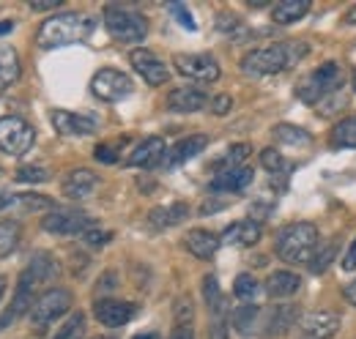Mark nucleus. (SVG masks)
Returning a JSON list of instances; mask_svg holds the SVG:
<instances>
[{"instance_id":"f257e3e1","label":"nucleus","mask_w":356,"mask_h":339,"mask_svg":"<svg viewBox=\"0 0 356 339\" xmlns=\"http://www.w3.org/2000/svg\"><path fill=\"white\" fill-rule=\"evenodd\" d=\"M96 31V19L80 11H66V14H55L42 22L36 44L42 49H58V47H69V44L86 42L90 33Z\"/></svg>"},{"instance_id":"f03ea898","label":"nucleus","mask_w":356,"mask_h":339,"mask_svg":"<svg viewBox=\"0 0 356 339\" xmlns=\"http://www.w3.org/2000/svg\"><path fill=\"white\" fill-rule=\"evenodd\" d=\"M307 52H310L307 44H271V47H261V49L247 52L241 58V69L247 74H280V72L291 69L293 63H299Z\"/></svg>"},{"instance_id":"7ed1b4c3","label":"nucleus","mask_w":356,"mask_h":339,"mask_svg":"<svg viewBox=\"0 0 356 339\" xmlns=\"http://www.w3.org/2000/svg\"><path fill=\"white\" fill-rule=\"evenodd\" d=\"M318 238H321V233L312 222H293L277 233L274 249L280 254V260H285L291 265H302V263H312L315 249H318Z\"/></svg>"},{"instance_id":"20e7f679","label":"nucleus","mask_w":356,"mask_h":339,"mask_svg":"<svg viewBox=\"0 0 356 339\" xmlns=\"http://www.w3.org/2000/svg\"><path fill=\"white\" fill-rule=\"evenodd\" d=\"M104 28L115 42L124 44H140L148 36V19L124 6H104Z\"/></svg>"},{"instance_id":"39448f33","label":"nucleus","mask_w":356,"mask_h":339,"mask_svg":"<svg viewBox=\"0 0 356 339\" xmlns=\"http://www.w3.org/2000/svg\"><path fill=\"white\" fill-rule=\"evenodd\" d=\"M343 83L340 77V66L334 60L323 63L321 69H315L312 74H307L302 83L296 85V96L305 101V104H321L326 96L337 93V88Z\"/></svg>"},{"instance_id":"423d86ee","label":"nucleus","mask_w":356,"mask_h":339,"mask_svg":"<svg viewBox=\"0 0 356 339\" xmlns=\"http://www.w3.org/2000/svg\"><path fill=\"white\" fill-rule=\"evenodd\" d=\"M74 304V296L66 290V288H49L42 296L33 301L31 306V323L36 331H44L49 329L58 317H63Z\"/></svg>"},{"instance_id":"0eeeda50","label":"nucleus","mask_w":356,"mask_h":339,"mask_svg":"<svg viewBox=\"0 0 356 339\" xmlns=\"http://www.w3.org/2000/svg\"><path fill=\"white\" fill-rule=\"evenodd\" d=\"M33 142H36V131L25 118H19V115L0 118V151L3 154L22 156L33 148Z\"/></svg>"},{"instance_id":"6e6552de","label":"nucleus","mask_w":356,"mask_h":339,"mask_svg":"<svg viewBox=\"0 0 356 339\" xmlns=\"http://www.w3.org/2000/svg\"><path fill=\"white\" fill-rule=\"evenodd\" d=\"M173 66L178 69V74L197 83H217L222 74L217 58L209 52H178L173 55Z\"/></svg>"},{"instance_id":"1a4fd4ad","label":"nucleus","mask_w":356,"mask_h":339,"mask_svg":"<svg viewBox=\"0 0 356 339\" xmlns=\"http://www.w3.org/2000/svg\"><path fill=\"white\" fill-rule=\"evenodd\" d=\"M90 90H93L96 99L113 104V101H121V99L132 96L134 83L129 74H124V72H118V69H102V72L93 74Z\"/></svg>"},{"instance_id":"9d476101","label":"nucleus","mask_w":356,"mask_h":339,"mask_svg":"<svg viewBox=\"0 0 356 339\" xmlns=\"http://www.w3.org/2000/svg\"><path fill=\"white\" fill-rule=\"evenodd\" d=\"M42 227L47 233H55V235H83V233H88L90 227H96V222L86 211L58 208V211L47 213Z\"/></svg>"},{"instance_id":"9b49d317","label":"nucleus","mask_w":356,"mask_h":339,"mask_svg":"<svg viewBox=\"0 0 356 339\" xmlns=\"http://www.w3.org/2000/svg\"><path fill=\"white\" fill-rule=\"evenodd\" d=\"M52 126L63 137H88L99 129V118L88 113H69V110H52Z\"/></svg>"},{"instance_id":"f8f14e48","label":"nucleus","mask_w":356,"mask_h":339,"mask_svg":"<svg viewBox=\"0 0 356 339\" xmlns=\"http://www.w3.org/2000/svg\"><path fill=\"white\" fill-rule=\"evenodd\" d=\"M93 315L102 326L107 329H118L124 323H129L134 315H137V304L132 301H118V298H99L93 304Z\"/></svg>"},{"instance_id":"ddd939ff","label":"nucleus","mask_w":356,"mask_h":339,"mask_svg":"<svg viewBox=\"0 0 356 339\" xmlns=\"http://www.w3.org/2000/svg\"><path fill=\"white\" fill-rule=\"evenodd\" d=\"M129 63H132V69L148 85H165L168 77H170V72H168V66L162 63V58H156L151 49H143V47L134 49L132 55H129Z\"/></svg>"},{"instance_id":"4468645a","label":"nucleus","mask_w":356,"mask_h":339,"mask_svg":"<svg viewBox=\"0 0 356 339\" xmlns=\"http://www.w3.org/2000/svg\"><path fill=\"white\" fill-rule=\"evenodd\" d=\"M58 274H60L58 260L47 252H36L31 260H28V265L22 268L19 279H22V282H28L31 288H42V285H47V282H52Z\"/></svg>"},{"instance_id":"2eb2a0df","label":"nucleus","mask_w":356,"mask_h":339,"mask_svg":"<svg viewBox=\"0 0 356 339\" xmlns=\"http://www.w3.org/2000/svg\"><path fill=\"white\" fill-rule=\"evenodd\" d=\"M337 331H340V315L337 312L318 309V312H310L302 320V334H305V339H334Z\"/></svg>"},{"instance_id":"dca6fc26","label":"nucleus","mask_w":356,"mask_h":339,"mask_svg":"<svg viewBox=\"0 0 356 339\" xmlns=\"http://www.w3.org/2000/svg\"><path fill=\"white\" fill-rule=\"evenodd\" d=\"M165 154H168V145L162 137H145L127 159L129 167H156L165 162Z\"/></svg>"},{"instance_id":"f3484780","label":"nucleus","mask_w":356,"mask_h":339,"mask_svg":"<svg viewBox=\"0 0 356 339\" xmlns=\"http://www.w3.org/2000/svg\"><path fill=\"white\" fill-rule=\"evenodd\" d=\"M206 104H211V99H209L203 90H197V88H176V90H170V96H168V110H170V113H181V115L197 113V110H203Z\"/></svg>"},{"instance_id":"a211bd4d","label":"nucleus","mask_w":356,"mask_h":339,"mask_svg":"<svg viewBox=\"0 0 356 339\" xmlns=\"http://www.w3.org/2000/svg\"><path fill=\"white\" fill-rule=\"evenodd\" d=\"M209 145V137L206 134H189V137H184V140H178L176 145L165 154V162H162V167H178V165H184V162H189V159H195L203 148Z\"/></svg>"},{"instance_id":"6ab92c4d","label":"nucleus","mask_w":356,"mask_h":339,"mask_svg":"<svg viewBox=\"0 0 356 339\" xmlns=\"http://www.w3.org/2000/svg\"><path fill=\"white\" fill-rule=\"evenodd\" d=\"M299 320V306L293 304H282V306H271L266 312V320H264V329H266V337H285Z\"/></svg>"},{"instance_id":"aec40b11","label":"nucleus","mask_w":356,"mask_h":339,"mask_svg":"<svg viewBox=\"0 0 356 339\" xmlns=\"http://www.w3.org/2000/svg\"><path fill=\"white\" fill-rule=\"evenodd\" d=\"M96 183H99V178H96V172H90V170L80 167V170H72L66 178H63V195L69 197V200H86L90 192L96 189Z\"/></svg>"},{"instance_id":"412c9836","label":"nucleus","mask_w":356,"mask_h":339,"mask_svg":"<svg viewBox=\"0 0 356 339\" xmlns=\"http://www.w3.org/2000/svg\"><path fill=\"white\" fill-rule=\"evenodd\" d=\"M261 222H252V219H241V222H233L227 230L222 233V244L230 247H252L261 241Z\"/></svg>"},{"instance_id":"4be33fe9","label":"nucleus","mask_w":356,"mask_h":339,"mask_svg":"<svg viewBox=\"0 0 356 339\" xmlns=\"http://www.w3.org/2000/svg\"><path fill=\"white\" fill-rule=\"evenodd\" d=\"M220 241L222 238H217L211 230H189L186 235H184V247H186V252L195 254V257H200V260H211L217 249H220Z\"/></svg>"},{"instance_id":"5701e85b","label":"nucleus","mask_w":356,"mask_h":339,"mask_svg":"<svg viewBox=\"0 0 356 339\" xmlns=\"http://www.w3.org/2000/svg\"><path fill=\"white\" fill-rule=\"evenodd\" d=\"M252 178H255L252 167L244 165V167L220 172V175L209 183V189H211V192H241V189H247V186L252 183Z\"/></svg>"},{"instance_id":"b1692460","label":"nucleus","mask_w":356,"mask_h":339,"mask_svg":"<svg viewBox=\"0 0 356 339\" xmlns=\"http://www.w3.org/2000/svg\"><path fill=\"white\" fill-rule=\"evenodd\" d=\"M186 216H189L186 203H170V206H159L148 213V224L154 230H168V227H176L178 222H184Z\"/></svg>"},{"instance_id":"393cba45","label":"nucleus","mask_w":356,"mask_h":339,"mask_svg":"<svg viewBox=\"0 0 356 339\" xmlns=\"http://www.w3.org/2000/svg\"><path fill=\"white\" fill-rule=\"evenodd\" d=\"M302 279L291 271H274L266 279V293L271 298H291L293 293H299Z\"/></svg>"},{"instance_id":"a878e982","label":"nucleus","mask_w":356,"mask_h":339,"mask_svg":"<svg viewBox=\"0 0 356 339\" xmlns=\"http://www.w3.org/2000/svg\"><path fill=\"white\" fill-rule=\"evenodd\" d=\"M307 11H310V0H282L274 6L271 19L277 25H291V22H299Z\"/></svg>"},{"instance_id":"bb28decb","label":"nucleus","mask_w":356,"mask_h":339,"mask_svg":"<svg viewBox=\"0 0 356 339\" xmlns=\"http://www.w3.org/2000/svg\"><path fill=\"white\" fill-rule=\"evenodd\" d=\"M261 315H264L261 306H255V304H244V306H238V309L233 312L230 323H233V329H236L238 334L250 337V334H255V329H258V323H261Z\"/></svg>"},{"instance_id":"cd10ccee","label":"nucleus","mask_w":356,"mask_h":339,"mask_svg":"<svg viewBox=\"0 0 356 339\" xmlns=\"http://www.w3.org/2000/svg\"><path fill=\"white\" fill-rule=\"evenodd\" d=\"M203 298H206V306H209L211 317H227V315H225L227 304H225V296H222V290H220V282H217V276H211V274L203 276Z\"/></svg>"},{"instance_id":"c85d7f7f","label":"nucleus","mask_w":356,"mask_h":339,"mask_svg":"<svg viewBox=\"0 0 356 339\" xmlns=\"http://www.w3.org/2000/svg\"><path fill=\"white\" fill-rule=\"evenodd\" d=\"M17 80H19V58H17L14 47L0 44V90Z\"/></svg>"},{"instance_id":"c756f323","label":"nucleus","mask_w":356,"mask_h":339,"mask_svg":"<svg viewBox=\"0 0 356 339\" xmlns=\"http://www.w3.org/2000/svg\"><path fill=\"white\" fill-rule=\"evenodd\" d=\"M274 140L282 142V145H291V148H310L312 137L299 126H291V124H280L274 126Z\"/></svg>"},{"instance_id":"7c9ffc66","label":"nucleus","mask_w":356,"mask_h":339,"mask_svg":"<svg viewBox=\"0 0 356 339\" xmlns=\"http://www.w3.org/2000/svg\"><path fill=\"white\" fill-rule=\"evenodd\" d=\"M252 154V148L247 145V142H238V145H233L227 154H225L220 162H214L211 167L217 170V175L220 172H227V170H236V167H244V162H247V156Z\"/></svg>"},{"instance_id":"2f4dec72","label":"nucleus","mask_w":356,"mask_h":339,"mask_svg":"<svg viewBox=\"0 0 356 339\" xmlns=\"http://www.w3.org/2000/svg\"><path fill=\"white\" fill-rule=\"evenodd\" d=\"M329 142H332V148H356V115L340 121L337 126L332 129Z\"/></svg>"},{"instance_id":"473e14b6","label":"nucleus","mask_w":356,"mask_h":339,"mask_svg":"<svg viewBox=\"0 0 356 339\" xmlns=\"http://www.w3.org/2000/svg\"><path fill=\"white\" fill-rule=\"evenodd\" d=\"M83 334H86V315L83 312H72L63 320V326L52 334V339H83Z\"/></svg>"},{"instance_id":"72a5a7b5","label":"nucleus","mask_w":356,"mask_h":339,"mask_svg":"<svg viewBox=\"0 0 356 339\" xmlns=\"http://www.w3.org/2000/svg\"><path fill=\"white\" fill-rule=\"evenodd\" d=\"M17 244H19V224L17 222H0V257H8L17 249Z\"/></svg>"},{"instance_id":"f704fd0d","label":"nucleus","mask_w":356,"mask_h":339,"mask_svg":"<svg viewBox=\"0 0 356 339\" xmlns=\"http://www.w3.org/2000/svg\"><path fill=\"white\" fill-rule=\"evenodd\" d=\"M261 165L264 170H268L271 175H285V172H291V165L282 159V154L280 151H274V148H264L261 151Z\"/></svg>"},{"instance_id":"c9c22d12","label":"nucleus","mask_w":356,"mask_h":339,"mask_svg":"<svg viewBox=\"0 0 356 339\" xmlns=\"http://www.w3.org/2000/svg\"><path fill=\"white\" fill-rule=\"evenodd\" d=\"M334 254H337V241H329V244H323V249H318V254L312 257V263H310L312 274H323V271L332 265Z\"/></svg>"},{"instance_id":"e433bc0d","label":"nucleus","mask_w":356,"mask_h":339,"mask_svg":"<svg viewBox=\"0 0 356 339\" xmlns=\"http://www.w3.org/2000/svg\"><path fill=\"white\" fill-rule=\"evenodd\" d=\"M258 293V282H255V276H250V274H238L236 276V282H233V296L236 298H252Z\"/></svg>"},{"instance_id":"4c0bfd02","label":"nucleus","mask_w":356,"mask_h":339,"mask_svg":"<svg viewBox=\"0 0 356 339\" xmlns=\"http://www.w3.org/2000/svg\"><path fill=\"white\" fill-rule=\"evenodd\" d=\"M17 181L19 183H44V181H49V172L39 165H25V167L17 170Z\"/></svg>"},{"instance_id":"58836bf2","label":"nucleus","mask_w":356,"mask_h":339,"mask_svg":"<svg viewBox=\"0 0 356 339\" xmlns=\"http://www.w3.org/2000/svg\"><path fill=\"white\" fill-rule=\"evenodd\" d=\"M127 140H121V142H113V145H96V151H93V159L96 162H102V165H115L118 162V154H121V145H124Z\"/></svg>"},{"instance_id":"ea45409f","label":"nucleus","mask_w":356,"mask_h":339,"mask_svg":"<svg viewBox=\"0 0 356 339\" xmlns=\"http://www.w3.org/2000/svg\"><path fill=\"white\" fill-rule=\"evenodd\" d=\"M17 203H22L25 208H31V211H39V208H55V203L44 197V195H19V197H14Z\"/></svg>"},{"instance_id":"a19ab883","label":"nucleus","mask_w":356,"mask_h":339,"mask_svg":"<svg viewBox=\"0 0 356 339\" xmlns=\"http://www.w3.org/2000/svg\"><path fill=\"white\" fill-rule=\"evenodd\" d=\"M110 238H113V233H110V230H102L99 224L90 227L88 233H83V241H86L88 247H96V249L104 247V244H110Z\"/></svg>"},{"instance_id":"79ce46f5","label":"nucleus","mask_w":356,"mask_h":339,"mask_svg":"<svg viewBox=\"0 0 356 339\" xmlns=\"http://www.w3.org/2000/svg\"><path fill=\"white\" fill-rule=\"evenodd\" d=\"M170 11L178 17V22L186 28V31H195L197 25H195V19H192V14L186 11V6H181V3H170Z\"/></svg>"},{"instance_id":"37998d69","label":"nucleus","mask_w":356,"mask_h":339,"mask_svg":"<svg viewBox=\"0 0 356 339\" xmlns=\"http://www.w3.org/2000/svg\"><path fill=\"white\" fill-rule=\"evenodd\" d=\"M230 107H233V99H230L227 93H220V96L211 99V113H214V115H227Z\"/></svg>"},{"instance_id":"c03bdc74","label":"nucleus","mask_w":356,"mask_h":339,"mask_svg":"<svg viewBox=\"0 0 356 339\" xmlns=\"http://www.w3.org/2000/svg\"><path fill=\"white\" fill-rule=\"evenodd\" d=\"M209 339H227V317H214L211 320Z\"/></svg>"},{"instance_id":"a18cd8bd","label":"nucleus","mask_w":356,"mask_h":339,"mask_svg":"<svg viewBox=\"0 0 356 339\" xmlns=\"http://www.w3.org/2000/svg\"><path fill=\"white\" fill-rule=\"evenodd\" d=\"M343 271H356V238H354V244L348 247L346 257H343Z\"/></svg>"},{"instance_id":"49530a36","label":"nucleus","mask_w":356,"mask_h":339,"mask_svg":"<svg viewBox=\"0 0 356 339\" xmlns=\"http://www.w3.org/2000/svg\"><path fill=\"white\" fill-rule=\"evenodd\" d=\"M58 6H60V0H31V8L33 11H52Z\"/></svg>"},{"instance_id":"de8ad7c7","label":"nucleus","mask_w":356,"mask_h":339,"mask_svg":"<svg viewBox=\"0 0 356 339\" xmlns=\"http://www.w3.org/2000/svg\"><path fill=\"white\" fill-rule=\"evenodd\" d=\"M113 285H115V274H104V276L99 279L96 290H99V293H110V290H113Z\"/></svg>"},{"instance_id":"09e8293b","label":"nucleus","mask_w":356,"mask_h":339,"mask_svg":"<svg viewBox=\"0 0 356 339\" xmlns=\"http://www.w3.org/2000/svg\"><path fill=\"white\" fill-rule=\"evenodd\" d=\"M170 339H195V331H192V326H176Z\"/></svg>"},{"instance_id":"8fccbe9b","label":"nucleus","mask_w":356,"mask_h":339,"mask_svg":"<svg viewBox=\"0 0 356 339\" xmlns=\"http://www.w3.org/2000/svg\"><path fill=\"white\" fill-rule=\"evenodd\" d=\"M343 293H346V298L356 306V279L351 282V285H346V290H343Z\"/></svg>"},{"instance_id":"3c124183","label":"nucleus","mask_w":356,"mask_h":339,"mask_svg":"<svg viewBox=\"0 0 356 339\" xmlns=\"http://www.w3.org/2000/svg\"><path fill=\"white\" fill-rule=\"evenodd\" d=\"M343 22H346V25H356V6H354V8H348V11H346Z\"/></svg>"},{"instance_id":"603ef678","label":"nucleus","mask_w":356,"mask_h":339,"mask_svg":"<svg viewBox=\"0 0 356 339\" xmlns=\"http://www.w3.org/2000/svg\"><path fill=\"white\" fill-rule=\"evenodd\" d=\"M11 31H14V22H11V19H3V22H0V36H3V33H11Z\"/></svg>"},{"instance_id":"864d4df0","label":"nucleus","mask_w":356,"mask_h":339,"mask_svg":"<svg viewBox=\"0 0 356 339\" xmlns=\"http://www.w3.org/2000/svg\"><path fill=\"white\" fill-rule=\"evenodd\" d=\"M14 203V197H8V195H0V208H6V206H11Z\"/></svg>"},{"instance_id":"5fc2aeb1","label":"nucleus","mask_w":356,"mask_h":339,"mask_svg":"<svg viewBox=\"0 0 356 339\" xmlns=\"http://www.w3.org/2000/svg\"><path fill=\"white\" fill-rule=\"evenodd\" d=\"M132 339H156V334H154V331H148V334H137V337H132Z\"/></svg>"},{"instance_id":"6e6d98bb","label":"nucleus","mask_w":356,"mask_h":339,"mask_svg":"<svg viewBox=\"0 0 356 339\" xmlns=\"http://www.w3.org/2000/svg\"><path fill=\"white\" fill-rule=\"evenodd\" d=\"M6 296V276H0V298Z\"/></svg>"},{"instance_id":"4d7b16f0","label":"nucleus","mask_w":356,"mask_h":339,"mask_svg":"<svg viewBox=\"0 0 356 339\" xmlns=\"http://www.w3.org/2000/svg\"><path fill=\"white\" fill-rule=\"evenodd\" d=\"M351 85H354V90H356V72H354V77H351Z\"/></svg>"},{"instance_id":"13d9d810","label":"nucleus","mask_w":356,"mask_h":339,"mask_svg":"<svg viewBox=\"0 0 356 339\" xmlns=\"http://www.w3.org/2000/svg\"><path fill=\"white\" fill-rule=\"evenodd\" d=\"M96 339H115V337H96Z\"/></svg>"}]
</instances>
